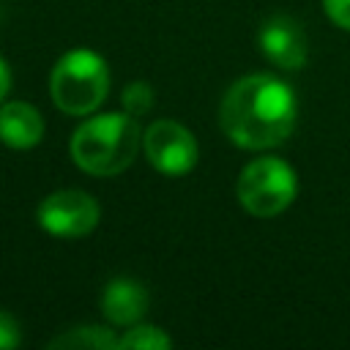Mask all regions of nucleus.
I'll use <instances>...</instances> for the list:
<instances>
[{
  "label": "nucleus",
  "instance_id": "obj_1",
  "mask_svg": "<svg viewBox=\"0 0 350 350\" xmlns=\"http://www.w3.org/2000/svg\"><path fill=\"white\" fill-rule=\"evenodd\" d=\"M298 104L287 82L271 74H249L238 79L221 98L219 120L224 134L246 150H268L282 145L295 129Z\"/></svg>",
  "mask_w": 350,
  "mask_h": 350
},
{
  "label": "nucleus",
  "instance_id": "obj_2",
  "mask_svg": "<svg viewBox=\"0 0 350 350\" xmlns=\"http://www.w3.org/2000/svg\"><path fill=\"white\" fill-rule=\"evenodd\" d=\"M142 131L129 112H107L85 120L71 134V159L79 170L90 175H118L123 172L139 150Z\"/></svg>",
  "mask_w": 350,
  "mask_h": 350
},
{
  "label": "nucleus",
  "instance_id": "obj_3",
  "mask_svg": "<svg viewBox=\"0 0 350 350\" xmlns=\"http://www.w3.org/2000/svg\"><path fill=\"white\" fill-rule=\"evenodd\" d=\"M107 88H109L107 63L93 49L66 52L49 74L52 101L66 115H90L107 98Z\"/></svg>",
  "mask_w": 350,
  "mask_h": 350
},
{
  "label": "nucleus",
  "instance_id": "obj_4",
  "mask_svg": "<svg viewBox=\"0 0 350 350\" xmlns=\"http://www.w3.org/2000/svg\"><path fill=\"white\" fill-rule=\"evenodd\" d=\"M295 191L298 180L293 167L276 156H260L238 175V200L252 216L260 219L282 213L295 200Z\"/></svg>",
  "mask_w": 350,
  "mask_h": 350
},
{
  "label": "nucleus",
  "instance_id": "obj_5",
  "mask_svg": "<svg viewBox=\"0 0 350 350\" xmlns=\"http://www.w3.org/2000/svg\"><path fill=\"white\" fill-rule=\"evenodd\" d=\"M98 202L79 189H63V191H52L41 200L36 219L38 224L57 238H82L88 232H93V227L98 224Z\"/></svg>",
  "mask_w": 350,
  "mask_h": 350
},
{
  "label": "nucleus",
  "instance_id": "obj_6",
  "mask_svg": "<svg viewBox=\"0 0 350 350\" xmlns=\"http://www.w3.org/2000/svg\"><path fill=\"white\" fill-rule=\"evenodd\" d=\"M142 150L148 161L170 178H180L197 164V139L178 120L150 123L142 134Z\"/></svg>",
  "mask_w": 350,
  "mask_h": 350
},
{
  "label": "nucleus",
  "instance_id": "obj_7",
  "mask_svg": "<svg viewBox=\"0 0 350 350\" xmlns=\"http://www.w3.org/2000/svg\"><path fill=\"white\" fill-rule=\"evenodd\" d=\"M260 46L265 57L279 68L295 71L306 63V33L293 16H268L260 27Z\"/></svg>",
  "mask_w": 350,
  "mask_h": 350
},
{
  "label": "nucleus",
  "instance_id": "obj_8",
  "mask_svg": "<svg viewBox=\"0 0 350 350\" xmlns=\"http://www.w3.org/2000/svg\"><path fill=\"white\" fill-rule=\"evenodd\" d=\"M101 312L112 325H134L148 312V290L129 276H115L101 293Z\"/></svg>",
  "mask_w": 350,
  "mask_h": 350
},
{
  "label": "nucleus",
  "instance_id": "obj_9",
  "mask_svg": "<svg viewBox=\"0 0 350 350\" xmlns=\"http://www.w3.org/2000/svg\"><path fill=\"white\" fill-rule=\"evenodd\" d=\"M44 137V118L27 101L0 104V139L14 150H27Z\"/></svg>",
  "mask_w": 350,
  "mask_h": 350
},
{
  "label": "nucleus",
  "instance_id": "obj_10",
  "mask_svg": "<svg viewBox=\"0 0 350 350\" xmlns=\"http://www.w3.org/2000/svg\"><path fill=\"white\" fill-rule=\"evenodd\" d=\"M49 347H85V350H112L120 347V336H115L109 328L98 325H79L71 328L49 342Z\"/></svg>",
  "mask_w": 350,
  "mask_h": 350
},
{
  "label": "nucleus",
  "instance_id": "obj_11",
  "mask_svg": "<svg viewBox=\"0 0 350 350\" xmlns=\"http://www.w3.org/2000/svg\"><path fill=\"white\" fill-rule=\"evenodd\" d=\"M120 347H131V350H167L172 347V339L156 328V325H131L123 336H120Z\"/></svg>",
  "mask_w": 350,
  "mask_h": 350
},
{
  "label": "nucleus",
  "instance_id": "obj_12",
  "mask_svg": "<svg viewBox=\"0 0 350 350\" xmlns=\"http://www.w3.org/2000/svg\"><path fill=\"white\" fill-rule=\"evenodd\" d=\"M153 107V88L148 82H131L123 90V109L129 115H145Z\"/></svg>",
  "mask_w": 350,
  "mask_h": 350
},
{
  "label": "nucleus",
  "instance_id": "obj_13",
  "mask_svg": "<svg viewBox=\"0 0 350 350\" xmlns=\"http://www.w3.org/2000/svg\"><path fill=\"white\" fill-rule=\"evenodd\" d=\"M19 342H22V328H19V323H16L8 312H0V350L19 347Z\"/></svg>",
  "mask_w": 350,
  "mask_h": 350
},
{
  "label": "nucleus",
  "instance_id": "obj_14",
  "mask_svg": "<svg viewBox=\"0 0 350 350\" xmlns=\"http://www.w3.org/2000/svg\"><path fill=\"white\" fill-rule=\"evenodd\" d=\"M328 19L345 30H350V0H323Z\"/></svg>",
  "mask_w": 350,
  "mask_h": 350
},
{
  "label": "nucleus",
  "instance_id": "obj_15",
  "mask_svg": "<svg viewBox=\"0 0 350 350\" xmlns=\"http://www.w3.org/2000/svg\"><path fill=\"white\" fill-rule=\"evenodd\" d=\"M8 88H11V71H8V66H5V60L0 57V101L5 98V93H8Z\"/></svg>",
  "mask_w": 350,
  "mask_h": 350
}]
</instances>
